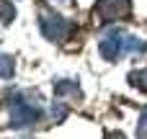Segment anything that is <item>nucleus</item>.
Returning a JSON list of instances; mask_svg holds the SVG:
<instances>
[{"instance_id":"obj_4","label":"nucleus","mask_w":147,"mask_h":139,"mask_svg":"<svg viewBox=\"0 0 147 139\" xmlns=\"http://www.w3.org/2000/svg\"><path fill=\"white\" fill-rule=\"evenodd\" d=\"M52 113H54V121H62V116H65V113H67V111H65V108H62V106H59V108H57V106H54V111H52Z\"/></svg>"},{"instance_id":"obj_2","label":"nucleus","mask_w":147,"mask_h":139,"mask_svg":"<svg viewBox=\"0 0 147 139\" xmlns=\"http://www.w3.org/2000/svg\"><path fill=\"white\" fill-rule=\"evenodd\" d=\"M10 72H13L10 62H8V59H5V57L0 54V75H3V77H10Z\"/></svg>"},{"instance_id":"obj_1","label":"nucleus","mask_w":147,"mask_h":139,"mask_svg":"<svg viewBox=\"0 0 147 139\" xmlns=\"http://www.w3.org/2000/svg\"><path fill=\"white\" fill-rule=\"evenodd\" d=\"M13 119H10V126L13 129H23V126H31V124H36L39 121V108H34V106H28L26 101H21V98H13Z\"/></svg>"},{"instance_id":"obj_5","label":"nucleus","mask_w":147,"mask_h":139,"mask_svg":"<svg viewBox=\"0 0 147 139\" xmlns=\"http://www.w3.org/2000/svg\"><path fill=\"white\" fill-rule=\"evenodd\" d=\"M106 139H127V137H124L121 132H109V134H106Z\"/></svg>"},{"instance_id":"obj_3","label":"nucleus","mask_w":147,"mask_h":139,"mask_svg":"<svg viewBox=\"0 0 147 139\" xmlns=\"http://www.w3.org/2000/svg\"><path fill=\"white\" fill-rule=\"evenodd\" d=\"M147 132V108L142 111V119H140V126H137V134H145Z\"/></svg>"}]
</instances>
